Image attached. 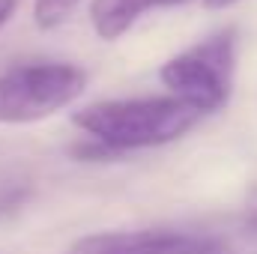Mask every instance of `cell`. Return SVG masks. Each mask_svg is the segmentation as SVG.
<instances>
[{
	"instance_id": "obj_1",
	"label": "cell",
	"mask_w": 257,
	"mask_h": 254,
	"mask_svg": "<svg viewBox=\"0 0 257 254\" xmlns=\"http://www.w3.org/2000/svg\"><path fill=\"white\" fill-rule=\"evenodd\" d=\"M200 120V111L177 96L147 99H108L75 111L72 123L108 147L132 153L147 147H165L183 138Z\"/></svg>"
},
{
	"instance_id": "obj_2",
	"label": "cell",
	"mask_w": 257,
	"mask_h": 254,
	"mask_svg": "<svg viewBox=\"0 0 257 254\" xmlns=\"http://www.w3.org/2000/svg\"><path fill=\"white\" fill-rule=\"evenodd\" d=\"M87 90V72L72 63H24L0 75V123L24 126L54 117Z\"/></svg>"
},
{
	"instance_id": "obj_3",
	"label": "cell",
	"mask_w": 257,
	"mask_h": 254,
	"mask_svg": "<svg viewBox=\"0 0 257 254\" xmlns=\"http://www.w3.org/2000/svg\"><path fill=\"white\" fill-rule=\"evenodd\" d=\"M236 66V33L233 27L206 36L189 51L171 57L159 78L171 96L189 102L200 114L218 111L230 99V81Z\"/></svg>"
},
{
	"instance_id": "obj_4",
	"label": "cell",
	"mask_w": 257,
	"mask_h": 254,
	"mask_svg": "<svg viewBox=\"0 0 257 254\" xmlns=\"http://www.w3.org/2000/svg\"><path fill=\"white\" fill-rule=\"evenodd\" d=\"M66 254H230L218 239L180 230H105L69 245Z\"/></svg>"
},
{
	"instance_id": "obj_5",
	"label": "cell",
	"mask_w": 257,
	"mask_h": 254,
	"mask_svg": "<svg viewBox=\"0 0 257 254\" xmlns=\"http://www.w3.org/2000/svg\"><path fill=\"white\" fill-rule=\"evenodd\" d=\"M153 6V0H93L90 3V24L99 39L117 42L135 27V21Z\"/></svg>"
},
{
	"instance_id": "obj_6",
	"label": "cell",
	"mask_w": 257,
	"mask_h": 254,
	"mask_svg": "<svg viewBox=\"0 0 257 254\" xmlns=\"http://www.w3.org/2000/svg\"><path fill=\"white\" fill-rule=\"evenodd\" d=\"M81 0H33V21L39 30H54L72 18Z\"/></svg>"
},
{
	"instance_id": "obj_7",
	"label": "cell",
	"mask_w": 257,
	"mask_h": 254,
	"mask_svg": "<svg viewBox=\"0 0 257 254\" xmlns=\"http://www.w3.org/2000/svg\"><path fill=\"white\" fill-rule=\"evenodd\" d=\"M72 156L75 159H81V162H111V159H120L123 153L120 150H114V147H108L105 141H99V138H84V141H78L75 147H72Z\"/></svg>"
},
{
	"instance_id": "obj_8",
	"label": "cell",
	"mask_w": 257,
	"mask_h": 254,
	"mask_svg": "<svg viewBox=\"0 0 257 254\" xmlns=\"http://www.w3.org/2000/svg\"><path fill=\"white\" fill-rule=\"evenodd\" d=\"M24 197H27V186H15V183L0 186V215L18 209V206L24 203Z\"/></svg>"
},
{
	"instance_id": "obj_9",
	"label": "cell",
	"mask_w": 257,
	"mask_h": 254,
	"mask_svg": "<svg viewBox=\"0 0 257 254\" xmlns=\"http://www.w3.org/2000/svg\"><path fill=\"white\" fill-rule=\"evenodd\" d=\"M18 3H21V0H0V27H3V24H6V21L15 15Z\"/></svg>"
},
{
	"instance_id": "obj_10",
	"label": "cell",
	"mask_w": 257,
	"mask_h": 254,
	"mask_svg": "<svg viewBox=\"0 0 257 254\" xmlns=\"http://www.w3.org/2000/svg\"><path fill=\"white\" fill-rule=\"evenodd\" d=\"M233 3H239V0H206V6H212V9H221V6H233Z\"/></svg>"
},
{
	"instance_id": "obj_11",
	"label": "cell",
	"mask_w": 257,
	"mask_h": 254,
	"mask_svg": "<svg viewBox=\"0 0 257 254\" xmlns=\"http://www.w3.org/2000/svg\"><path fill=\"white\" fill-rule=\"evenodd\" d=\"M180 3H189V0H153V6H180Z\"/></svg>"
},
{
	"instance_id": "obj_12",
	"label": "cell",
	"mask_w": 257,
	"mask_h": 254,
	"mask_svg": "<svg viewBox=\"0 0 257 254\" xmlns=\"http://www.w3.org/2000/svg\"><path fill=\"white\" fill-rule=\"evenodd\" d=\"M248 233L257 239V212H251V218H248Z\"/></svg>"
}]
</instances>
